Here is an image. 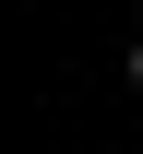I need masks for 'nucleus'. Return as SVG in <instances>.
Segmentation results:
<instances>
[{
    "label": "nucleus",
    "instance_id": "obj_1",
    "mask_svg": "<svg viewBox=\"0 0 143 154\" xmlns=\"http://www.w3.org/2000/svg\"><path fill=\"white\" fill-rule=\"evenodd\" d=\"M131 83H143V48H131Z\"/></svg>",
    "mask_w": 143,
    "mask_h": 154
}]
</instances>
